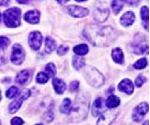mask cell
Returning <instances> with one entry per match:
<instances>
[{
    "label": "cell",
    "instance_id": "6da1fadb",
    "mask_svg": "<svg viewBox=\"0 0 150 125\" xmlns=\"http://www.w3.org/2000/svg\"><path fill=\"white\" fill-rule=\"evenodd\" d=\"M83 34L88 41L93 46H109L116 39L115 29L110 26H99L89 24L83 30Z\"/></svg>",
    "mask_w": 150,
    "mask_h": 125
},
{
    "label": "cell",
    "instance_id": "7a4b0ae2",
    "mask_svg": "<svg viewBox=\"0 0 150 125\" xmlns=\"http://www.w3.org/2000/svg\"><path fill=\"white\" fill-rule=\"evenodd\" d=\"M89 109V99L83 95H78L74 100V105L72 106L70 111L69 119L72 122H80L88 115Z\"/></svg>",
    "mask_w": 150,
    "mask_h": 125
},
{
    "label": "cell",
    "instance_id": "3957f363",
    "mask_svg": "<svg viewBox=\"0 0 150 125\" xmlns=\"http://www.w3.org/2000/svg\"><path fill=\"white\" fill-rule=\"evenodd\" d=\"M21 10L18 8H11L4 13V21L7 27H18L21 23Z\"/></svg>",
    "mask_w": 150,
    "mask_h": 125
},
{
    "label": "cell",
    "instance_id": "277c9868",
    "mask_svg": "<svg viewBox=\"0 0 150 125\" xmlns=\"http://www.w3.org/2000/svg\"><path fill=\"white\" fill-rule=\"evenodd\" d=\"M85 76L88 83L95 88L102 86L104 82V78L102 73L94 68H89L85 72Z\"/></svg>",
    "mask_w": 150,
    "mask_h": 125
},
{
    "label": "cell",
    "instance_id": "5b68a950",
    "mask_svg": "<svg viewBox=\"0 0 150 125\" xmlns=\"http://www.w3.org/2000/svg\"><path fill=\"white\" fill-rule=\"evenodd\" d=\"M109 16V9L107 6L103 4V1L98 0L96 5L94 7L93 17L94 20L98 23H103L107 20L108 17Z\"/></svg>",
    "mask_w": 150,
    "mask_h": 125
},
{
    "label": "cell",
    "instance_id": "8992f818",
    "mask_svg": "<svg viewBox=\"0 0 150 125\" xmlns=\"http://www.w3.org/2000/svg\"><path fill=\"white\" fill-rule=\"evenodd\" d=\"M132 48L134 53L137 54H144L149 52V44L143 34L139 33L135 36L134 43L132 44Z\"/></svg>",
    "mask_w": 150,
    "mask_h": 125
},
{
    "label": "cell",
    "instance_id": "52a82bcc",
    "mask_svg": "<svg viewBox=\"0 0 150 125\" xmlns=\"http://www.w3.org/2000/svg\"><path fill=\"white\" fill-rule=\"evenodd\" d=\"M25 59V51L20 44H15L13 46L11 61L15 65H20Z\"/></svg>",
    "mask_w": 150,
    "mask_h": 125
},
{
    "label": "cell",
    "instance_id": "ba28073f",
    "mask_svg": "<svg viewBox=\"0 0 150 125\" xmlns=\"http://www.w3.org/2000/svg\"><path fill=\"white\" fill-rule=\"evenodd\" d=\"M30 96V91L28 89H23L18 96V98L12 103L9 104L8 107V110L10 112V114H14L16 113L17 111L19 109V108L21 107L23 102L27 99L28 97Z\"/></svg>",
    "mask_w": 150,
    "mask_h": 125
},
{
    "label": "cell",
    "instance_id": "9c48e42d",
    "mask_svg": "<svg viewBox=\"0 0 150 125\" xmlns=\"http://www.w3.org/2000/svg\"><path fill=\"white\" fill-rule=\"evenodd\" d=\"M118 114V110L111 109L110 110L104 111L97 122V125H110L115 120Z\"/></svg>",
    "mask_w": 150,
    "mask_h": 125
},
{
    "label": "cell",
    "instance_id": "30bf717a",
    "mask_svg": "<svg viewBox=\"0 0 150 125\" xmlns=\"http://www.w3.org/2000/svg\"><path fill=\"white\" fill-rule=\"evenodd\" d=\"M43 42V35L38 31H34L29 33L28 44L33 50H38Z\"/></svg>",
    "mask_w": 150,
    "mask_h": 125
},
{
    "label": "cell",
    "instance_id": "8fae6325",
    "mask_svg": "<svg viewBox=\"0 0 150 125\" xmlns=\"http://www.w3.org/2000/svg\"><path fill=\"white\" fill-rule=\"evenodd\" d=\"M149 104L147 103H142L139 104L135 109L133 113V119L136 122H140L143 119L144 116L149 112Z\"/></svg>",
    "mask_w": 150,
    "mask_h": 125
},
{
    "label": "cell",
    "instance_id": "7c38bea8",
    "mask_svg": "<svg viewBox=\"0 0 150 125\" xmlns=\"http://www.w3.org/2000/svg\"><path fill=\"white\" fill-rule=\"evenodd\" d=\"M67 12L74 18H83L89 13V10L88 8L79 7V6L71 5L66 8Z\"/></svg>",
    "mask_w": 150,
    "mask_h": 125
},
{
    "label": "cell",
    "instance_id": "4fadbf2b",
    "mask_svg": "<svg viewBox=\"0 0 150 125\" xmlns=\"http://www.w3.org/2000/svg\"><path fill=\"white\" fill-rule=\"evenodd\" d=\"M105 108H107L105 105H104V100L102 98H98L94 101L93 105V109H92V114L93 116L97 117L98 115L103 113L102 111H103Z\"/></svg>",
    "mask_w": 150,
    "mask_h": 125
},
{
    "label": "cell",
    "instance_id": "5bb4252c",
    "mask_svg": "<svg viewBox=\"0 0 150 125\" xmlns=\"http://www.w3.org/2000/svg\"><path fill=\"white\" fill-rule=\"evenodd\" d=\"M40 13L38 10H30L24 14V20L31 24H37L39 22Z\"/></svg>",
    "mask_w": 150,
    "mask_h": 125
},
{
    "label": "cell",
    "instance_id": "9a60e30c",
    "mask_svg": "<svg viewBox=\"0 0 150 125\" xmlns=\"http://www.w3.org/2000/svg\"><path fill=\"white\" fill-rule=\"evenodd\" d=\"M134 21H135V14L132 11L126 12L120 18V23L124 27L132 25Z\"/></svg>",
    "mask_w": 150,
    "mask_h": 125
},
{
    "label": "cell",
    "instance_id": "2e32d148",
    "mask_svg": "<svg viewBox=\"0 0 150 125\" xmlns=\"http://www.w3.org/2000/svg\"><path fill=\"white\" fill-rule=\"evenodd\" d=\"M118 89L127 94H132L134 92V84L130 79H123L118 85Z\"/></svg>",
    "mask_w": 150,
    "mask_h": 125
},
{
    "label": "cell",
    "instance_id": "e0dca14e",
    "mask_svg": "<svg viewBox=\"0 0 150 125\" xmlns=\"http://www.w3.org/2000/svg\"><path fill=\"white\" fill-rule=\"evenodd\" d=\"M29 78H30V72L28 70H23L18 73V74L15 78V81L17 83L23 85L28 83Z\"/></svg>",
    "mask_w": 150,
    "mask_h": 125
},
{
    "label": "cell",
    "instance_id": "ac0fdd59",
    "mask_svg": "<svg viewBox=\"0 0 150 125\" xmlns=\"http://www.w3.org/2000/svg\"><path fill=\"white\" fill-rule=\"evenodd\" d=\"M53 85H54V89L57 93L59 94H62L66 89V85L65 83L62 79L58 78H54L53 80Z\"/></svg>",
    "mask_w": 150,
    "mask_h": 125
},
{
    "label": "cell",
    "instance_id": "d6986e66",
    "mask_svg": "<svg viewBox=\"0 0 150 125\" xmlns=\"http://www.w3.org/2000/svg\"><path fill=\"white\" fill-rule=\"evenodd\" d=\"M112 58L115 63L122 64L123 63V53L119 48H116L112 51Z\"/></svg>",
    "mask_w": 150,
    "mask_h": 125
},
{
    "label": "cell",
    "instance_id": "ffe728a7",
    "mask_svg": "<svg viewBox=\"0 0 150 125\" xmlns=\"http://www.w3.org/2000/svg\"><path fill=\"white\" fill-rule=\"evenodd\" d=\"M119 103H120V99L115 95H111L108 98L106 101V107L108 109H115L119 105Z\"/></svg>",
    "mask_w": 150,
    "mask_h": 125
},
{
    "label": "cell",
    "instance_id": "44dd1931",
    "mask_svg": "<svg viewBox=\"0 0 150 125\" xmlns=\"http://www.w3.org/2000/svg\"><path fill=\"white\" fill-rule=\"evenodd\" d=\"M56 48V42L50 37H47L45 39V52L47 54H51Z\"/></svg>",
    "mask_w": 150,
    "mask_h": 125
},
{
    "label": "cell",
    "instance_id": "7402d4cb",
    "mask_svg": "<svg viewBox=\"0 0 150 125\" xmlns=\"http://www.w3.org/2000/svg\"><path fill=\"white\" fill-rule=\"evenodd\" d=\"M72 109V103L69 98H65L60 106V111L61 113L65 114H69Z\"/></svg>",
    "mask_w": 150,
    "mask_h": 125
},
{
    "label": "cell",
    "instance_id": "603a6c76",
    "mask_svg": "<svg viewBox=\"0 0 150 125\" xmlns=\"http://www.w3.org/2000/svg\"><path fill=\"white\" fill-rule=\"evenodd\" d=\"M88 50H89L88 46L86 45V44H79V45H77L74 48V54L79 55V56H83V55L87 54Z\"/></svg>",
    "mask_w": 150,
    "mask_h": 125
},
{
    "label": "cell",
    "instance_id": "cb8c5ba5",
    "mask_svg": "<svg viewBox=\"0 0 150 125\" xmlns=\"http://www.w3.org/2000/svg\"><path fill=\"white\" fill-rule=\"evenodd\" d=\"M124 2V0H112V8L114 14H118L123 9Z\"/></svg>",
    "mask_w": 150,
    "mask_h": 125
},
{
    "label": "cell",
    "instance_id": "d4e9b609",
    "mask_svg": "<svg viewBox=\"0 0 150 125\" xmlns=\"http://www.w3.org/2000/svg\"><path fill=\"white\" fill-rule=\"evenodd\" d=\"M73 64L77 70H79L85 65V60L82 57H74L73 59Z\"/></svg>",
    "mask_w": 150,
    "mask_h": 125
},
{
    "label": "cell",
    "instance_id": "484cf974",
    "mask_svg": "<svg viewBox=\"0 0 150 125\" xmlns=\"http://www.w3.org/2000/svg\"><path fill=\"white\" fill-rule=\"evenodd\" d=\"M45 71H46V74L48 75V78H54L56 74V68L53 63L48 64L45 67Z\"/></svg>",
    "mask_w": 150,
    "mask_h": 125
},
{
    "label": "cell",
    "instance_id": "4316f807",
    "mask_svg": "<svg viewBox=\"0 0 150 125\" xmlns=\"http://www.w3.org/2000/svg\"><path fill=\"white\" fill-rule=\"evenodd\" d=\"M140 15H141L142 19L144 22H148L149 21V10L147 6L142 7L141 10H140Z\"/></svg>",
    "mask_w": 150,
    "mask_h": 125
},
{
    "label": "cell",
    "instance_id": "83f0119b",
    "mask_svg": "<svg viewBox=\"0 0 150 125\" xmlns=\"http://www.w3.org/2000/svg\"><path fill=\"white\" fill-rule=\"evenodd\" d=\"M18 88L17 87H11L9 89H8V91L6 92V97L8 98H13L15 96L18 94Z\"/></svg>",
    "mask_w": 150,
    "mask_h": 125
},
{
    "label": "cell",
    "instance_id": "f1b7e54d",
    "mask_svg": "<svg viewBox=\"0 0 150 125\" xmlns=\"http://www.w3.org/2000/svg\"><path fill=\"white\" fill-rule=\"evenodd\" d=\"M148 64V61L145 58L140 59L139 60H138L135 64H134V67L136 69H143L146 68V66Z\"/></svg>",
    "mask_w": 150,
    "mask_h": 125
},
{
    "label": "cell",
    "instance_id": "f546056e",
    "mask_svg": "<svg viewBox=\"0 0 150 125\" xmlns=\"http://www.w3.org/2000/svg\"><path fill=\"white\" fill-rule=\"evenodd\" d=\"M48 79H49V78L45 73H38L37 77H36V80L39 83H45L48 81Z\"/></svg>",
    "mask_w": 150,
    "mask_h": 125
},
{
    "label": "cell",
    "instance_id": "4dcf8cb0",
    "mask_svg": "<svg viewBox=\"0 0 150 125\" xmlns=\"http://www.w3.org/2000/svg\"><path fill=\"white\" fill-rule=\"evenodd\" d=\"M10 44V40L6 37H0V49H6Z\"/></svg>",
    "mask_w": 150,
    "mask_h": 125
},
{
    "label": "cell",
    "instance_id": "1f68e13d",
    "mask_svg": "<svg viewBox=\"0 0 150 125\" xmlns=\"http://www.w3.org/2000/svg\"><path fill=\"white\" fill-rule=\"evenodd\" d=\"M69 46H66V45H61L59 49H58V51H57V52H58V54L62 56V55L66 54L69 52Z\"/></svg>",
    "mask_w": 150,
    "mask_h": 125
},
{
    "label": "cell",
    "instance_id": "d6a6232c",
    "mask_svg": "<svg viewBox=\"0 0 150 125\" xmlns=\"http://www.w3.org/2000/svg\"><path fill=\"white\" fill-rule=\"evenodd\" d=\"M145 81H146L145 77L143 76V75H139V76L136 78V80H135V84H136L137 87H141L144 83Z\"/></svg>",
    "mask_w": 150,
    "mask_h": 125
},
{
    "label": "cell",
    "instance_id": "836d02e7",
    "mask_svg": "<svg viewBox=\"0 0 150 125\" xmlns=\"http://www.w3.org/2000/svg\"><path fill=\"white\" fill-rule=\"evenodd\" d=\"M23 124V120L19 117H15L11 120V124L12 125H22Z\"/></svg>",
    "mask_w": 150,
    "mask_h": 125
},
{
    "label": "cell",
    "instance_id": "e575fe53",
    "mask_svg": "<svg viewBox=\"0 0 150 125\" xmlns=\"http://www.w3.org/2000/svg\"><path fill=\"white\" fill-rule=\"evenodd\" d=\"M79 83L78 81H74L72 82L71 83H70V91H72V92H74L75 90H77L78 88H79Z\"/></svg>",
    "mask_w": 150,
    "mask_h": 125
},
{
    "label": "cell",
    "instance_id": "d590c367",
    "mask_svg": "<svg viewBox=\"0 0 150 125\" xmlns=\"http://www.w3.org/2000/svg\"><path fill=\"white\" fill-rule=\"evenodd\" d=\"M130 6H137L139 3V0H124Z\"/></svg>",
    "mask_w": 150,
    "mask_h": 125
},
{
    "label": "cell",
    "instance_id": "8d00e7d4",
    "mask_svg": "<svg viewBox=\"0 0 150 125\" xmlns=\"http://www.w3.org/2000/svg\"><path fill=\"white\" fill-rule=\"evenodd\" d=\"M10 0H0V6H8Z\"/></svg>",
    "mask_w": 150,
    "mask_h": 125
},
{
    "label": "cell",
    "instance_id": "74e56055",
    "mask_svg": "<svg viewBox=\"0 0 150 125\" xmlns=\"http://www.w3.org/2000/svg\"><path fill=\"white\" fill-rule=\"evenodd\" d=\"M29 1H30V0H17V2H18V4H28Z\"/></svg>",
    "mask_w": 150,
    "mask_h": 125
},
{
    "label": "cell",
    "instance_id": "f35d334b",
    "mask_svg": "<svg viewBox=\"0 0 150 125\" xmlns=\"http://www.w3.org/2000/svg\"><path fill=\"white\" fill-rule=\"evenodd\" d=\"M58 2H59L60 4H66L68 1H69V0H57Z\"/></svg>",
    "mask_w": 150,
    "mask_h": 125
},
{
    "label": "cell",
    "instance_id": "ab89813d",
    "mask_svg": "<svg viewBox=\"0 0 150 125\" xmlns=\"http://www.w3.org/2000/svg\"><path fill=\"white\" fill-rule=\"evenodd\" d=\"M143 125H149V121H146V122H145L144 124Z\"/></svg>",
    "mask_w": 150,
    "mask_h": 125
},
{
    "label": "cell",
    "instance_id": "60d3db41",
    "mask_svg": "<svg viewBox=\"0 0 150 125\" xmlns=\"http://www.w3.org/2000/svg\"><path fill=\"white\" fill-rule=\"evenodd\" d=\"M75 1H77V2H79V3H81V2H84L86 0H75Z\"/></svg>",
    "mask_w": 150,
    "mask_h": 125
},
{
    "label": "cell",
    "instance_id": "b9f144b4",
    "mask_svg": "<svg viewBox=\"0 0 150 125\" xmlns=\"http://www.w3.org/2000/svg\"><path fill=\"white\" fill-rule=\"evenodd\" d=\"M1 99H2V94H1V91H0V101H1Z\"/></svg>",
    "mask_w": 150,
    "mask_h": 125
},
{
    "label": "cell",
    "instance_id": "7bdbcfd3",
    "mask_svg": "<svg viewBox=\"0 0 150 125\" xmlns=\"http://www.w3.org/2000/svg\"><path fill=\"white\" fill-rule=\"evenodd\" d=\"M1 18H2V16H1V13H0V21H1Z\"/></svg>",
    "mask_w": 150,
    "mask_h": 125
},
{
    "label": "cell",
    "instance_id": "ee69618b",
    "mask_svg": "<svg viewBox=\"0 0 150 125\" xmlns=\"http://www.w3.org/2000/svg\"><path fill=\"white\" fill-rule=\"evenodd\" d=\"M36 125H43V124H36Z\"/></svg>",
    "mask_w": 150,
    "mask_h": 125
},
{
    "label": "cell",
    "instance_id": "f6af8a7d",
    "mask_svg": "<svg viewBox=\"0 0 150 125\" xmlns=\"http://www.w3.org/2000/svg\"><path fill=\"white\" fill-rule=\"evenodd\" d=\"M0 125H1V121H0Z\"/></svg>",
    "mask_w": 150,
    "mask_h": 125
}]
</instances>
